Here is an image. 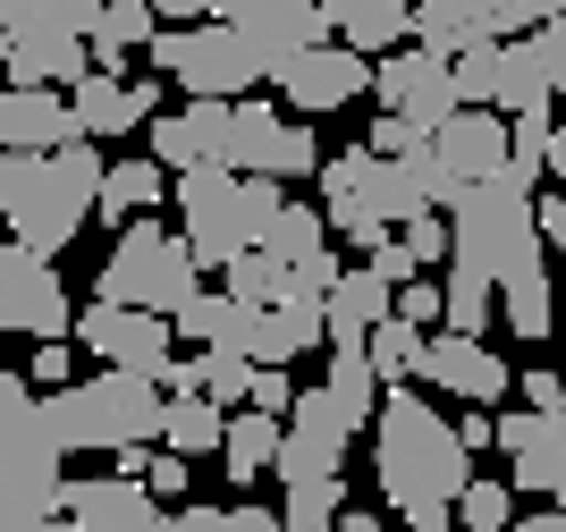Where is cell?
<instances>
[{
	"mask_svg": "<svg viewBox=\"0 0 566 532\" xmlns=\"http://www.w3.org/2000/svg\"><path fill=\"white\" fill-rule=\"evenodd\" d=\"M102 144L76 136L69 153H0V211H9V246L25 254H69L76 229L102 211Z\"/></svg>",
	"mask_w": 566,
	"mask_h": 532,
	"instance_id": "6da1fadb",
	"label": "cell"
},
{
	"mask_svg": "<svg viewBox=\"0 0 566 532\" xmlns=\"http://www.w3.org/2000/svg\"><path fill=\"white\" fill-rule=\"evenodd\" d=\"M473 448L457 423H440V406L431 397H415V380L406 389H389V406H380L373 423V465H380V499L398 515H423V508H457L473 490Z\"/></svg>",
	"mask_w": 566,
	"mask_h": 532,
	"instance_id": "7a4b0ae2",
	"label": "cell"
},
{
	"mask_svg": "<svg viewBox=\"0 0 566 532\" xmlns=\"http://www.w3.org/2000/svg\"><path fill=\"white\" fill-rule=\"evenodd\" d=\"M69 448L51 440V415L25 372H0V532H34L51 515H69Z\"/></svg>",
	"mask_w": 566,
	"mask_h": 532,
	"instance_id": "3957f363",
	"label": "cell"
},
{
	"mask_svg": "<svg viewBox=\"0 0 566 532\" xmlns=\"http://www.w3.org/2000/svg\"><path fill=\"white\" fill-rule=\"evenodd\" d=\"M43 415H51V440L69 448V457L76 448L127 457V448L169 440V397H161V380H144V372H94V380H76V389H51Z\"/></svg>",
	"mask_w": 566,
	"mask_h": 532,
	"instance_id": "277c9868",
	"label": "cell"
},
{
	"mask_svg": "<svg viewBox=\"0 0 566 532\" xmlns=\"http://www.w3.org/2000/svg\"><path fill=\"white\" fill-rule=\"evenodd\" d=\"M280 211H287L280 178H245V169H187L178 178V220H187L178 237L203 254V271H229L237 254H254Z\"/></svg>",
	"mask_w": 566,
	"mask_h": 532,
	"instance_id": "5b68a950",
	"label": "cell"
},
{
	"mask_svg": "<svg viewBox=\"0 0 566 532\" xmlns=\"http://www.w3.org/2000/svg\"><path fill=\"white\" fill-rule=\"evenodd\" d=\"M449 229H457V271H482V279H507L516 271H533L542 262V204H533V178H482V186H465V204L449 211Z\"/></svg>",
	"mask_w": 566,
	"mask_h": 532,
	"instance_id": "8992f818",
	"label": "cell"
},
{
	"mask_svg": "<svg viewBox=\"0 0 566 532\" xmlns=\"http://www.w3.org/2000/svg\"><path fill=\"white\" fill-rule=\"evenodd\" d=\"M195 279H203V254H195L187 237H169L153 211H136V220L118 229L111 262L94 271V296L102 304H136V313H169V322H178V313L203 296Z\"/></svg>",
	"mask_w": 566,
	"mask_h": 532,
	"instance_id": "52a82bcc",
	"label": "cell"
},
{
	"mask_svg": "<svg viewBox=\"0 0 566 532\" xmlns=\"http://www.w3.org/2000/svg\"><path fill=\"white\" fill-rule=\"evenodd\" d=\"M94 9L102 0H0L9 85H60V93L85 85L94 76Z\"/></svg>",
	"mask_w": 566,
	"mask_h": 532,
	"instance_id": "ba28073f",
	"label": "cell"
},
{
	"mask_svg": "<svg viewBox=\"0 0 566 532\" xmlns=\"http://www.w3.org/2000/svg\"><path fill=\"white\" fill-rule=\"evenodd\" d=\"M161 76H178L187 85V102H245V85L254 76H271L254 60V43L237 34V25H220V18H203V25H161V43L144 51Z\"/></svg>",
	"mask_w": 566,
	"mask_h": 532,
	"instance_id": "9c48e42d",
	"label": "cell"
},
{
	"mask_svg": "<svg viewBox=\"0 0 566 532\" xmlns=\"http://www.w3.org/2000/svg\"><path fill=\"white\" fill-rule=\"evenodd\" d=\"M76 347L94 355L102 372H144V380H169V364H178V322L169 313H136V304H85L76 313Z\"/></svg>",
	"mask_w": 566,
	"mask_h": 532,
	"instance_id": "30bf717a",
	"label": "cell"
},
{
	"mask_svg": "<svg viewBox=\"0 0 566 532\" xmlns=\"http://www.w3.org/2000/svg\"><path fill=\"white\" fill-rule=\"evenodd\" d=\"M229 169H245V178H322V144H313V127H296V118L280 111V102H237V127H229Z\"/></svg>",
	"mask_w": 566,
	"mask_h": 532,
	"instance_id": "8fae6325",
	"label": "cell"
},
{
	"mask_svg": "<svg viewBox=\"0 0 566 532\" xmlns=\"http://www.w3.org/2000/svg\"><path fill=\"white\" fill-rule=\"evenodd\" d=\"M212 18H220V25H237V34L254 43L262 69H287L296 51L338 43V18L322 9V0H220Z\"/></svg>",
	"mask_w": 566,
	"mask_h": 532,
	"instance_id": "7c38bea8",
	"label": "cell"
},
{
	"mask_svg": "<svg viewBox=\"0 0 566 532\" xmlns=\"http://www.w3.org/2000/svg\"><path fill=\"white\" fill-rule=\"evenodd\" d=\"M0 330H18L34 347L76 338V304H69V288H60V271H51L43 254H25V246L0 254Z\"/></svg>",
	"mask_w": 566,
	"mask_h": 532,
	"instance_id": "4fadbf2b",
	"label": "cell"
},
{
	"mask_svg": "<svg viewBox=\"0 0 566 532\" xmlns=\"http://www.w3.org/2000/svg\"><path fill=\"white\" fill-rule=\"evenodd\" d=\"M373 93H380V111L415 118L423 136H440V127L465 111V93H457V60H440V51H423V43L389 51V60H380V76H373Z\"/></svg>",
	"mask_w": 566,
	"mask_h": 532,
	"instance_id": "5bb4252c",
	"label": "cell"
},
{
	"mask_svg": "<svg viewBox=\"0 0 566 532\" xmlns=\"http://www.w3.org/2000/svg\"><path fill=\"white\" fill-rule=\"evenodd\" d=\"M380 76V60H364V51H347V43H322V51H296L287 69H271V85H280V102L287 111H347L355 93Z\"/></svg>",
	"mask_w": 566,
	"mask_h": 532,
	"instance_id": "9a60e30c",
	"label": "cell"
},
{
	"mask_svg": "<svg viewBox=\"0 0 566 532\" xmlns=\"http://www.w3.org/2000/svg\"><path fill=\"white\" fill-rule=\"evenodd\" d=\"M364 423L338 406L331 389H305L296 415H287V448H280V482H313V473H338L347 465V440Z\"/></svg>",
	"mask_w": 566,
	"mask_h": 532,
	"instance_id": "2e32d148",
	"label": "cell"
},
{
	"mask_svg": "<svg viewBox=\"0 0 566 532\" xmlns=\"http://www.w3.org/2000/svg\"><path fill=\"white\" fill-rule=\"evenodd\" d=\"M229 127H237V102L161 111L153 118V161H161L169 178H187V169H229Z\"/></svg>",
	"mask_w": 566,
	"mask_h": 532,
	"instance_id": "e0dca14e",
	"label": "cell"
},
{
	"mask_svg": "<svg viewBox=\"0 0 566 532\" xmlns=\"http://www.w3.org/2000/svg\"><path fill=\"white\" fill-rule=\"evenodd\" d=\"M499 448H507V482L516 490H549V499H558L566 508V415H533V406H524V415H499Z\"/></svg>",
	"mask_w": 566,
	"mask_h": 532,
	"instance_id": "ac0fdd59",
	"label": "cell"
},
{
	"mask_svg": "<svg viewBox=\"0 0 566 532\" xmlns=\"http://www.w3.org/2000/svg\"><path fill=\"white\" fill-rule=\"evenodd\" d=\"M431 153H440L465 186L507 178V169H516V118H507V111H457L449 127L431 136Z\"/></svg>",
	"mask_w": 566,
	"mask_h": 532,
	"instance_id": "d6986e66",
	"label": "cell"
},
{
	"mask_svg": "<svg viewBox=\"0 0 566 532\" xmlns=\"http://www.w3.org/2000/svg\"><path fill=\"white\" fill-rule=\"evenodd\" d=\"M85 136L76 127V102L60 85H9L0 102V153H69Z\"/></svg>",
	"mask_w": 566,
	"mask_h": 532,
	"instance_id": "ffe728a7",
	"label": "cell"
},
{
	"mask_svg": "<svg viewBox=\"0 0 566 532\" xmlns=\"http://www.w3.org/2000/svg\"><path fill=\"white\" fill-rule=\"evenodd\" d=\"M69 102H76V127H85L94 144H111V136H127V127H153V118H161V85H153V76H111V69H94Z\"/></svg>",
	"mask_w": 566,
	"mask_h": 532,
	"instance_id": "44dd1931",
	"label": "cell"
},
{
	"mask_svg": "<svg viewBox=\"0 0 566 532\" xmlns=\"http://www.w3.org/2000/svg\"><path fill=\"white\" fill-rule=\"evenodd\" d=\"M423 389L465 397V406H499V397H507V364H499L482 338H465V330H440L431 355H423Z\"/></svg>",
	"mask_w": 566,
	"mask_h": 532,
	"instance_id": "7402d4cb",
	"label": "cell"
},
{
	"mask_svg": "<svg viewBox=\"0 0 566 532\" xmlns=\"http://www.w3.org/2000/svg\"><path fill=\"white\" fill-rule=\"evenodd\" d=\"M415 43L440 60L473 43H507V0H415Z\"/></svg>",
	"mask_w": 566,
	"mask_h": 532,
	"instance_id": "603a6c76",
	"label": "cell"
},
{
	"mask_svg": "<svg viewBox=\"0 0 566 532\" xmlns=\"http://www.w3.org/2000/svg\"><path fill=\"white\" fill-rule=\"evenodd\" d=\"M69 515L85 532H153L161 499H153V482H136V473H94V482L69 490Z\"/></svg>",
	"mask_w": 566,
	"mask_h": 532,
	"instance_id": "cb8c5ba5",
	"label": "cell"
},
{
	"mask_svg": "<svg viewBox=\"0 0 566 532\" xmlns=\"http://www.w3.org/2000/svg\"><path fill=\"white\" fill-rule=\"evenodd\" d=\"M398 322V288L373 262H347V279L331 288V347H373V330Z\"/></svg>",
	"mask_w": 566,
	"mask_h": 532,
	"instance_id": "d4e9b609",
	"label": "cell"
},
{
	"mask_svg": "<svg viewBox=\"0 0 566 532\" xmlns=\"http://www.w3.org/2000/svg\"><path fill=\"white\" fill-rule=\"evenodd\" d=\"M338 43L364 51V60H389V51L415 43V0H331Z\"/></svg>",
	"mask_w": 566,
	"mask_h": 532,
	"instance_id": "484cf974",
	"label": "cell"
},
{
	"mask_svg": "<svg viewBox=\"0 0 566 532\" xmlns=\"http://www.w3.org/2000/svg\"><path fill=\"white\" fill-rule=\"evenodd\" d=\"M161 43V9L153 0H102L94 9V69H127L136 51H153Z\"/></svg>",
	"mask_w": 566,
	"mask_h": 532,
	"instance_id": "4316f807",
	"label": "cell"
},
{
	"mask_svg": "<svg viewBox=\"0 0 566 532\" xmlns=\"http://www.w3.org/2000/svg\"><path fill=\"white\" fill-rule=\"evenodd\" d=\"M287 448V415H262V406H237L229 415V448H220V473L229 482H254V473H280Z\"/></svg>",
	"mask_w": 566,
	"mask_h": 532,
	"instance_id": "83f0119b",
	"label": "cell"
},
{
	"mask_svg": "<svg viewBox=\"0 0 566 532\" xmlns=\"http://www.w3.org/2000/svg\"><path fill=\"white\" fill-rule=\"evenodd\" d=\"M558 102V76L542 60V34H507V76H499V111L507 118H549Z\"/></svg>",
	"mask_w": 566,
	"mask_h": 532,
	"instance_id": "f1b7e54d",
	"label": "cell"
},
{
	"mask_svg": "<svg viewBox=\"0 0 566 532\" xmlns=\"http://www.w3.org/2000/svg\"><path fill=\"white\" fill-rule=\"evenodd\" d=\"M499 313H507L516 338H549V330H566V296L549 288V262H533V271L507 279V288H499Z\"/></svg>",
	"mask_w": 566,
	"mask_h": 532,
	"instance_id": "f546056e",
	"label": "cell"
},
{
	"mask_svg": "<svg viewBox=\"0 0 566 532\" xmlns=\"http://www.w3.org/2000/svg\"><path fill=\"white\" fill-rule=\"evenodd\" d=\"M153 204H178V178L161 161H118L102 186V229H118L127 211H153Z\"/></svg>",
	"mask_w": 566,
	"mask_h": 532,
	"instance_id": "4dcf8cb0",
	"label": "cell"
},
{
	"mask_svg": "<svg viewBox=\"0 0 566 532\" xmlns=\"http://www.w3.org/2000/svg\"><path fill=\"white\" fill-rule=\"evenodd\" d=\"M331 211H322V204H287L280 211V220H271V237H262V254H280L287 262V271H305V262L313 254H331Z\"/></svg>",
	"mask_w": 566,
	"mask_h": 532,
	"instance_id": "1f68e13d",
	"label": "cell"
},
{
	"mask_svg": "<svg viewBox=\"0 0 566 532\" xmlns=\"http://www.w3.org/2000/svg\"><path fill=\"white\" fill-rule=\"evenodd\" d=\"M322 389H331L355 423H380V406H389V380L373 372L364 347H331V380H322Z\"/></svg>",
	"mask_w": 566,
	"mask_h": 532,
	"instance_id": "d6a6232c",
	"label": "cell"
},
{
	"mask_svg": "<svg viewBox=\"0 0 566 532\" xmlns=\"http://www.w3.org/2000/svg\"><path fill=\"white\" fill-rule=\"evenodd\" d=\"M169 448L178 457H220L229 448V406L220 397H169Z\"/></svg>",
	"mask_w": 566,
	"mask_h": 532,
	"instance_id": "836d02e7",
	"label": "cell"
},
{
	"mask_svg": "<svg viewBox=\"0 0 566 532\" xmlns=\"http://www.w3.org/2000/svg\"><path fill=\"white\" fill-rule=\"evenodd\" d=\"M280 515H287V532H338V515H347V490H338V473H313V482H287Z\"/></svg>",
	"mask_w": 566,
	"mask_h": 532,
	"instance_id": "e575fe53",
	"label": "cell"
},
{
	"mask_svg": "<svg viewBox=\"0 0 566 532\" xmlns=\"http://www.w3.org/2000/svg\"><path fill=\"white\" fill-rule=\"evenodd\" d=\"M220 279H229L237 304H287V279H296V271H287L280 254H262V246H254V254H237Z\"/></svg>",
	"mask_w": 566,
	"mask_h": 532,
	"instance_id": "d590c367",
	"label": "cell"
},
{
	"mask_svg": "<svg viewBox=\"0 0 566 532\" xmlns=\"http://www.w3.org/2000/svg\"><path fill=\"white\" fill-rule=\"evenodd\" d=\"M491 313H499V279H482V271H457V262H449V330L482 338V330H491Z\"/></svg>",
	"mask_w": 566,
	"mask_h": 532,
	"instance_id": "8d00e7d4",
	"label": "cell"
},
{
	"mask_svg": "<svg viewBox=\"0 0 566 532\" xmlns=\"http://www.w3.org/2000/svg\"><path fill=\"white\" fill-rule=\"evenodd\" d=\"M457 524H465V532H516V482L473 473V490L457 499Z\"/></svg>",
	"mask_w": 566,
	"mask_h": 532,
	"instance_id": "74e56055",
	"label": "cell"
},
{
	"mask_svg": "<svg viewBox=\"0 0 566 532\" xmlns=\"http://www.w3.org/2000/svg\"><path fill=\"white\" fill-rule=\"evenodd\" d=\"M499 76H507V43L457 51V93H465V111H499Z\"/></svg>",
	"mask_w": 566,
	"mask_h": 532,
	"instance_id": "f35d334b",
	"label": "cell"
},
{
	"mask_svg": "<svg viewBox=\"0 0 566 532\" xmlns=\"http://www.w3.org/2000/svg\"><path fill=\"white\" fill-rule=\"evenodd\" d=\"M229 330H237V296L229 288H220V296H195L187 313H178V338H195V347H220Z\"/></svg>",
	"mask_w": 566,
	"mask_h": 532,
	"instance_id": "ab89813d",
	"label": "cell"
},
{
	"mask_svg": "<svg viewBox=\"0 0 566 532\" xmlns=\"http://www.w3.org/2000/svg\"><path fill=\"white\" fill-rule=\"evenodd\" d=\"M398 322H415V330H449V279H406L398 288Z\"/></svg>",
	"mask_w": 566,
	"mask_h": 532,
	"instance_id": "60d3db41",
	"label": "cell"
},
{
	"mask_svg": "<svg viewBox=\"0 0 566 532\" xmlns=\"http://www.w3.org/2000/svg\"><path fill=\"white\" fill-rule=\"evenodd\" d=\"M423 127H415V118H398V111H380L373 127H364V153H380V161H406V153H423Z\"/></svg>",
	"mask_w": 566,
	"mask_h": 532,
	"instance_id": "b9f144b4",
	"label": "cell"
},
{
	"mask_svg": "<svg viewBox=\"0 0 566 532\" xmlns=\"http://www.w3.org/2000/svg\"><path fill=\"white\" fill-rule=\"evenodd\" d=\"M398 237H406V254L423 262V271L457 262V229H440V211H431V220H415V229H398Z\"/></svg>",
	"mask_w": 566,
	"mask_h": 532,
	"instance_id": "7bdbcfd3",
	"label": "cell"
},
{
	"mask_svg": "<svg viewBox=\"0 0 566 532\" xmlns=\"http://www.w3.org/2000/svg\"><path fill=\"white\" fill-rule=\"evenodd\" d=\"M549 127L558 118H516V178H533V186L549 178Z\"/></svg>",
	"mask_w": 566,
	"mask_h": 532,
	"instance_id": "ee69618b",
	"label": "cell"
},
{
	"mask_svg": "<svg viewBox=\"0 0 566 532\" xmlns=\"http://www.w3.org/2000/svg\"><path fill=\"white\" fill-rule=\"evenodd\" d=\"M187 473H195V457H178V448H153V457H144L153 499H187Z\"/></svg>",
	"mask_w": 566,
	"mask_h": 532,
	"instance_id": "f6af8a7d",
	"label": "cell"
},
{
	"mask_svg": "<svg viewBox=\"0 0 566 532\" xmlns=\"http://www.w3.org/2000/svg\"><path fill=\"white\" fill-rule=\"evenodd\" d=\"M516 397L533 406V415H566V380H558V372H524Z\"/></svg>",
	"mask_w": 566,
	"mask_h": 532,
	"instance_id": "bcb514c9",
	"label": "cell"
},
{
	"mask_svg": "<svg viewBox=\"0 0 566 532\" xmlns=\"http://www.w3.org/2000/svg\"><path fill=\"white\" fill-rule=\"evenodd\" d=\"M153 532H229V508H169L153 515Z\"/></svg>",
	"mask_w": 566,
	"mask_h": 532,
	"instance_id": "7dc6e473",
	"label": "cell"
},
{
	"mask_svg": "<svg viewBox=\"0 0 566 532\" xmlns=\"http://www.w3.org/2000/svg\"><path fill=\"white\" fill-rule=\"evenodd\" d=\"M34 380H43V389H76V364H69V338H51V347H34Z\"/></svg>",
	"mask_w": 566,
	"mask_h": 532,
	"instance_id": "c3c4849f",
	"label": "cell"
},
{
	"mask_svg": "<svg viewBox=\"0 0 566 532\" xmlns=\"http://www.w3.org/2000/svg\"><path fill=\"white\" fill-rule=\"evenodd\" d=\"M364 262H373V271L389 279V288H406V279H423V262L406 254V237H389V246H380V254H364Z\"/></svg>",
	"mask_w": 566,
	"mask_h": 532,
	"instance_id": "681fc988",
	"label": "cell"
},
{
	"mask_svg": "<svg viewBox=\"0 0 566 532\" xmlns=\"http://www.w3.org/2000/svg\"><path fill=\"white\" fill-rule=\"evenodd\" d=\"M296 397H305V389H287V372H262L245 406H262V415H296Z\"/></svg>",
	"mask_w": 566,
	"mask_h": 532,
	"instance_id": "f907efd6",
	"label": "cell"
},
{
	"mask_svg": "<svg viewBox=\"0 0 566 532\" xmlns=\"http://www.w3.org/2000/svg\"><path fill=\"white\" fill-rule=\"evenodd\" d=\"M549 18H566V0H507V34H542Z\"/></svg>",
	"mask_w": 566,
	"mask_h": 532,
	"instance_id": "816d5d0a",
	"label": "cell"
},
{
	"mask_svg": "<svg viewBox=\"0 0 566 532\" xmlns=\"http://www.w3.org/2000/svg\"><path fill=\"white\" fill-rule=\"evenodd\" d=\"M229 532H287V515H280V508H254V499H237V508H229Z\"/></svg>",
	"mask_w": 566,
	"mask_h": 532,
	"instance_id": "f5cc1de1",
	"label": "cell"
},
{
	"mask_svg": "<svg viewBox=\"0 0 566 532\" xmlns=\"http://www.w3.org/2000/svg\"><path fill=\"white\" fill-rule=\"evenodd\" d=\"M153 9H161V25H203L220 0H153Z\"/></svg>",
	"mask_w": 566,
	"mask_h": 532,
	"instance_id": "db71d44e",
	"label": "cell"
},
{
	"mask_svg": "<svg viewBox=\"0 0 566 532\" xmlns=\"http://www.w3.org/2000/svg\"><path fill=\"white\" fill-rule=\"evenodd\" d=\"M542 60H549V76H558V93H566V18L542 25Z\"/></svg>",
	"mask_w": 566,
	"mask_h": 532,
	"instance_id": "11a10c76",
	"label": "cell"
},
{
	"mask_svg": "<svg viewBox=\"0 0 566 532\" xmlns=\"http://www.w3.org/2000/svg\"><path fill=\"white\" fill-rule=\"evenodd\" d=\"M542 237L566 254V178H558V195H542Z\"/></svg>",
	"mask_w": 566,
	"mask_h": 532,
	"instance_id": "9f6ffc18",
	"label": "cell"
},
{
	"mask_svg": "<svg viewBox=\"0 0 566 532\" xmlns=\"http://www.w3.org/2000/svg\"><path fill=\"white\" fill-rule=\"evenodd\" d=\"M406 532H465V524H457V508H423V515H406Z\"/></svg>",
	"mask_w": 566,
	"mask_h": 532,
	"instance_id": "6f0895ef",
	"label": "cell"
},
{
	"mask_svg": "<svg viewBox=\"0 0 566 532\" xmlns=\"http://www.w3.org/2000/svg\"><path fill=\"white\" fill-rule=\"evenodd\" d=\"M516 532H566V508H542V515H516Z\"/></svg>",
	"mask_w": 566,
	"mask_h": 532,
	"instance_id": "680465c9",
	"label": "cell"
},
{
	"mask_svg": "<svg viewBox=\"0 0 566 532\" xmlns=\"http://www.w3.org/2000/svg\"><path fill=\"white\" fill-rule=\"evenodd\" d=\"M338 532H389V524H380L373 508H347V515H338Z\"/></svg>",
	"mask_w": 566,
	"mask_h": 532,
	"instance_id": "91938a15",
	"label": "cell"
},
{
	"mask_svg": "<svg viewBox=\"0 0 566 532\" xmlns=\"http://www.w3.org/2000/svg\"><path fill=\"white\" fill-rule=\"evenodd\" d=\"M34 532H85V524H76V515H51V524H34Z\"/></svg>",
	"mask_w": 566,
	"mask_h": 532,
	"instance_id": "94428289",
	"label": "cell"
},
{
	"mask_svg": "<svg viewBox=\"0 0 566 532\" xmlns=\"http://www.w3.org/2000/svg\"><path fill=\"white\" fill-rule=\"evenodd\" d=\"M558 380H566V355H558Z\"/></svg>",
	"mask_w": 566,
	"mask_h": 532,
	"instance_id": "6125c7cd",
	"label": "cell"
}]
</instances>
